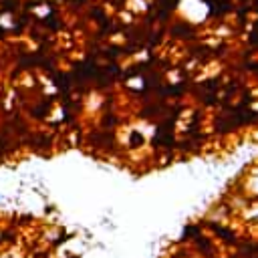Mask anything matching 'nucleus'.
Listing matches in <instances>:
<instances>
[{
	"label": "nucleus",
	"instance_id": "1",
	"mask_svg": "<svg viewBox=\"0 0 258 258\" xmlns=\"http://www.w3.org/2000/svg\"><path fill=\"white\" fill-rule=\"evenodd\" d=\"M171 30H173V36H179V38H191L194 36V28L189 24H185V22L175 24Z\"/></svg>",
	"mask_w": 258,
	"mask_h": 258
},
{
	"label": "nucleus",
	"instance_id": "2",
	"mask_svg": "<svg viewBox=\"0 0 258 258\" xmlns=\"http://www.w3.org/2000/svg\"><path fill=\"white\" fill-rule=\"evenodd\" d=\"M129 137H131V141H129V145H131V147H139V145H143V141H145L137 131H131V135H129Z\"/></svg>",
	"mask_w": 258,
	"mask_h": 258
},
{
	"label": "nucleus",
	"instance_id": "3",
	"mask_svg": "<svg viewBox=\"0 0 258 258\" xmlns=\"http://www.w3.org/2000/svg\"><path fill=\"white\" fill-rule=\"evenodd\" d=\"M8 151V143H6V137L4 135H0V159L4 157V153Z\"/></svg>",
	"mask_w": 258,
	"mask_h": 258
}]
</instances>
